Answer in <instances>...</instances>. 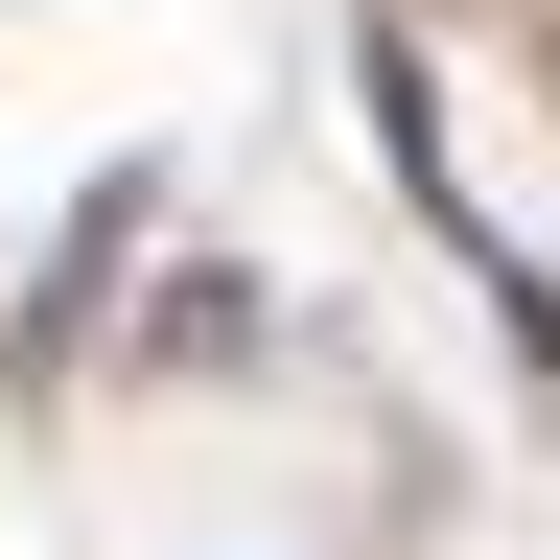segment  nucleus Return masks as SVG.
I'll use <instances>...</instances> for the list:
<instances>
[]
</instances>
